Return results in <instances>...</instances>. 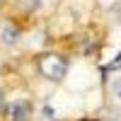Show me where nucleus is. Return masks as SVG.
Returning <instances> with one entry per match:
<instances>
[{"label": "nucleus", "instance_id": "nucleus-3", "mask_svg": "<svg viewBox=\"0 0 121 121\" xmlns=\"http://www.w3.org/2000/svg\"><path fill=\"white\" fill-rule=\"evenodd\" d=\"M0 36H3V41H5V44H10V46L19 41V32H17L12 24H5L3 29H0Z\"/></svg>", "mask_w": 121, "mask_h": 121}, {"label": "nucleus", "instance_id": "nucleus-1", "mask_svg": "<svg viewBox=\"0 0 121 121\" xmlns=\"http://www.w3.org/2000/svg\"><path fill=\"white\" fill-rule=\"evenodd\" d=\"M39 70H41V75H46L48 80H60L65 75V70H68V63H65V58H60V56H44L39 60Z\"/></svg>", "mask_w": 121, "mask_h": 121}, {"label": "nucleus", "instance_id": "nucleus-2", "mask_svg": "<svg viewBox=\"0 0 121 121\" xmlns=\"http://www.w3.org/2000/svg\"><path fill=\"white\" fill-rule=\"evenodd\" d=\"M29 102H24V99H17V102H12V107H10V119L12 121H29Z\"/></svg>", "mask_w": 121, "mask_h": 121}, {"label": "nucleus", "instance_id": "nucleus-5", "mask_svg": "<svg viewBox=\"0 0 121 121\" xmlns=\"http://www.w3.org/2000/svg\"><path fill=\"white\" fill-rule=\"evenodd\" d=\"M109 121H121V112H112L109 114Z\"/></svg>", "mask_w": 121, "mask_h": 121}, {"label": "nucleus", "instance_id": "nucleus-6", "mask_svg": "<svg viewBox=\"0 0 121 121\" xmlns=\"http://www.w3.org/2000/svg\"><path fill=\"white\" fill-rule=\"evenodd\" d=\"M0 104H3V95H0Z\"/></svg>", "mask_w": 121, "mask_h": 121}, {"label": "nucleus", "instance_id": "nucleus-4", "mask_svg": "<svg viewBox=\"0 0 121 121\" xmlns=\"http://www.w3.org/2000/svg\"><path fill=\"white\" fill-rule=\"evenodd\" d=\"M114 92H116V97L121 99V78H116V80H114Z\"/></svg>", "mask_w": 121, "mask_h": 121}]
</instances>
